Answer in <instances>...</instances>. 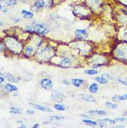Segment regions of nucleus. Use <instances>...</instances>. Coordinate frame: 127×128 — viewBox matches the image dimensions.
Returning <instances> with one entry per match:
<instances>
[{"label": "nucleus", "instance_id": "6e6552de", "mask_svg": "<svg viewBox=\"0 0 127 128\" xmlns=\"http://www.w3.org/2000/svg\"><path fill=\"white\" fill-rule=\"evenodd\" d=\"M81 97H82V99L85 100V101H86V102H93V103H95L97 102L94 97L92 96V95H90L82 94L81 95Z\"/></svg>", "mask_w": 127, "mask_h": 128}, {"label": "nucleus", "instance_id": "c03bdc74", "mask_svg": "<svg viewBox=\"0 0 127 128\" xmlns=\"http://www.w3.org/2000/svg\"></svg>", "mask_w": 127, "mask_h": 128}, {"label": "nucleus", "instance_id": "4c0bfd02", "mask_svg": "<svg viewBox=\"0 0 127 128\" xmlns=\"http://www.w3.org/2000/svg\"><path fill=\"white\" fill-rule=\"evenodd\" d=\"M4 50V45L2 44V43H1V51L2 52L3 50Z\"/></svg>", "mask_w": 127, "mask_h": 128}, {"label": "nucleus", "instance_id": "412c9836", "mask_svg": "<svg viewBox=\"0 0 127 128\" xmlns=\"http://www.w3.org/2000/svg\"><path fill=\"white\" fill-rule=\"evenodd\" d=\"M51 120H64L65 118L63 116H53L50 117Z\"/></svg>", "mask_w": 127, "mask_h": 128}, {"label": "nucleus", "instance_id": "6ab92c4d", "mask_svg": "<svg viewBox=\"0 0 127 128\" xmlns=\"http://www.w3.org/2000/svg\"><path fill=\"white\" fill-rule=\"evenodd\" d=\"M101 121L103 122H105L106 123H110L111 125H115V120H113V119H110V118H104V119H102L101 120Z\"/></svg>", "mask_w": 127, "mask_h": 128}, {"label": "nucleus", "instance_id": "ddd939ff", "mask_svg": "<svg viewBox=\"0 0 127 128\" xmlns=\"http://www.w3.org/2000/svg\"><path fill=\"white\" fill-rule=\"evenodd\" d=\"M24 52H25V54L26 55H27L28 56H31L33 54V52H34V49H33V47L32 46L28 45V46H27L25 47Z\"/></svg>", "mask_w": 127, "mask_h": 128}, {"label": "nucleus", "instance_id": "72a5a7b5", "mask_svg": "<svg viewBox=\"0 0 127 128\" xmlns=\"http://www.w3.org/2000/svg\"><path fill=\"white\" fill-rule=\"evenodd\" d=\"M63 84H65V85H69V84H70L69 81L67 80V79H63Z\"/></svg>", "mask_w": 127, "mask_h": 128}, {"label": "nucleus", "instance_id": "423d86ee", "mask_svg": "<svg viewBox=\"0 0 127 128\" xmlns=\"http://www.w3.org/2000/svg\"><path fill=\"white\" fill-rule=\"evenodd\" d=\"M72 83L74 86L78 88L80 87L83 83H84V80L82 79H78V78H74L72 79Z\"/></svg>", "mask_w": 127, "mask_h": 128}, {"label": "nucleus", "instance_id": "393cba45", "mask_svg": "<svg viewBox=\"0 0 127 128\" xmlns=\"http://www.w3.org/2000/svg\"><path fill=\"white\" fill-rule=\"evenodd\" d=\"M127 100V93L120 95V101H123V100Z\"/></svg>", "mask_w": 127, "mask_h": 128}, {"label": "nucleus", "instance_id": "4468645a", "mask_svg": "<svg viewBox=\"0 0 127 128\" xmlns=\"http://www.w3.org/2000/svg\"><path fill=\"white\" fill-rule=\"evenodd\" d=\"M94 79L99 82V83H101V84H105V83H108V80L106 79V77H104V76H98V77H96L94 78Z\"/></svg>", "mask_w": 127, "mask_h": 128}, {"label": "nucleus", "instance_id": "c85d7f7f", "mask_svg": "<svg viewBox=\"0 0 127 128\" xmlns=\"http://www.w3.org/2000/svg\"><path fill=\"white\" fill-rule=\"evenodd\" d=\"M113 103H111L110 102H106L105 103V106L106 107H109V108H111V106H112V105H113Z\"/></svg>", "mask_w": 127, "mask_h": 128}, {"label": "nucleus", "instance_id": "a19ab883", "mask_svg": "<svg viewBox=\"0 0 127 128\" xmlns=\"http://www.w3.org/2000/svg\"><path fill=\"white\" fill-rule=\"evenodd\" d=\"M2 24H3V22L1 21V26H2Z\"/></svg>", "mask_w": 127, "mask_h": 128}, {"label": "nucleus", "instance_id": "ea45409f", "mask_svg": "<svg viewBox=\"0 0 127 128\" xmlns=\"http://www.w3.org/2000/svg\"><path fill=\"white\" fill-rule=\"evenodd\" d=\"M26 128V126H24V125H21V126H20L19 128Z\"/></svg>", "mask_w": 127, "mask_h": 128}, {"label": "nucleus", "instance_id": "f257e3e1", "mask_svg": "<svg viewBox=\"0 0 127 128\" xmlns=\"http://www.w3.org/2000/svg\"><path fill=\"white\" fill-rule=\"evenodd\" d=\"M40 86L42 89H46V90H49V89H52V87H53V82L50 79L44 78V79L41 80Z\"/></svg>", "mask_w": 127, "mask_h": 128}, {"label": "nucleus", "instance_id": "7ed1b4c3", "mask_svg": "<svg viewBox=\"0 0 127 128\" xmlns=\"http://www.w3.org/2000/svg\"><path fill=\"white\" fill-rule=\"evenodd\" d=\"M74 35L77 38L84 39L88 37V33L85 29H76L74 31Z\"/></svg>", "mask_w": 127, "mask_h": 128}, {"label": "nucleus", "instance_id": "58836bf2", "mask_svg": "<svg viewBox=\"0 0 127 128\" xmlns=\"http://www.w3.org/2000/svg\"><path fill=\"white\" fill-rule=\"evenodd\" d=\"M0 82H1V83H3L4 82V78L2 77V76H1V77H0Z\"/></svg>", "mask_w": 127, "mask_h": 128}, {"label": "nucleus", "instance_id": "39448f33", "mask_svg": "<svg viewBox=\"0 0 127 128\" xmlns=\"http://www.w3.org/2000/svg\"><path fill=\"white\" fill-rule=\"evenodd\" d=\"M72 64V60L70 58H64L60 63V66L62 68H68Z\"/></svg>", "mask_w": 127, "mask_h": 128}, {"label": "nucleus", "instance_id": "f704fd0d", "mask_svg": "<svg viewBox=\"0 0 127 128\" xmlns=\"http://www.w3.org/2000/svg\"><path fill=\"white\" fill-rule=\"evenodd\" d=\"M27 114H30V115H32V114H33V110H30V109H28V110H27Z\"/></svg>", "mask_w": 127, "mask_h": 128}, {"label": "nucleus", "instance_id": "2f4dec72", "mask_svg": "<svg viewBox=\"0 0 127 128\" xmlns=\"http://www.w3.org/2000/svg\"><path fill=\"white\" fill-rule=\"evenodd\" d=\"M117 104H115V103H113V105H112V106L111 107V109H116L117 108Z\"/></svg>", "mask_w": 127, "mask_h": 128}, {"label": "nucleus", "instance_id": "a878e982", "mask_svg": "<svg viewBox=\"0 0 127 128\" xmlns=\"http://www.w3.org/2000/svg\"><path fill=\"white\" fill-rule=\"evenodd\" d=\"M97 114L99 116H104L106 114V112L105 111H103V110H99L97 111Z\"/></svg>", "mask_w": 127, "mask_h": 128}, {"label": "nucleus", "instance_id": "aec40b11", "mask_svg": "<svg viewBox=\"0 0 127 128\" xmlns=\"http://www.w3.org/2000/svg\"><path fill=\"white\" fill-rule=\"evenodd\" d=\"M63 95H61V93H54L53 95H51V99L54 100H58V98H62Z\"/></svg>", "mask_w": 127, "mask_h": 128}, {"label": "nucleus", "instance_id": "9d476101", "mask_svg": "<svg viewBox=\"0 0 127 128\" xmlns=\"http://www.w3.org/2000/svg\"><path fill=\"white\" fill-rule=\"evenodd\" d=\"M88 90L91 93H96L98 91V90H99V85L97 83H92L89 86Z\"/></svg>", "mask_w": 127, "mask_h": 128}, {"label": "nucleus", "instance_id": "f3484780", "mask_svg": "<svg viewBox=\"0 0 127 128\" xmlns=\"http://www.w3.org/2000/svg\"><path fill=\"white\" fill-rule=\"evenodd\" d=\"M54 108H55L57 111H65V107L63 105H61V104H56L55 105H54Z\"/></svg>", "mask_w": 127, "mask_h": 128}, {"label": "nucleus", "instance_id": "c756f323", "mask_svg": "<svg viewBox=\"0 0 127 128\" xmlns=\"http://www.w3.org/2000/svg\"><path fill=\"white\" fill-rule=\"evenodd\" d=\"M103 76H104V77L106 78L108 80V79H113V77H111V76H110L109 75H108V74H104V75H103Z\"/></svg>", "mask_w": 127, "mask_h": 128}, {"label": "nucleus", "instance_id": "79ce46f5", "mask_svg": "<svg viewBox=\"0 0 127 128\" xmlns=\"http://www.w3.org/2000/svg\"><path fill=\"white\" fill-rule=\"evenodd\" d=\"M125 13H126V15H127V9L126 10V11H125Z\"/></svg>", "mask_w": 127, "mask_h": 128}, {"label": "nucleus", "instance_id": "cd10ccee", "mask_svg": "<svg viewBox=\"0 0 127 128\" xmlns=\"http://www.w3.org/2000/svg\"><path fill=\"white\" fill-rule=\"evenodd\" d=\"M115 121H121V122H123V121L127 120V118H115Z\"/></svg>", "mask_w": 127, "mask_h": 128}, {"label": "nucleus", "instance_id": "dca6fc26", "mask_svg": "<svg viewBox=\"0 0 127 128\" xmlns=\"http://www.w3.org/2000/svg\"><path fill=\"white\" fill-rule=\"evenodd\" d=\"M10 109H11L10 113L12 114H20L22 111L21 109H18L16 107H14V106H11Z\"/></svg>", "mask_w": 127, "mask_h": 128}, {"label": "nucleus", "instance_id": "b1692460", "mask_svg": "<svg viewBox=\"0 0 127 128\" xmlns=\"http://www.w3.org/2000/svg\"><path fill=\"white\" fill-rule=\"evenodd\" d=\"M1 10L4 13H7L8 12V6H4L1 4Z\"/></svg>", "mask_w": 127, "mask_h": 128}, {"label": "nucleus", "instance_id": "37998d69", "mask_svg": "<svg viewBox=\"0 0 127 128\" xmlns=\"http://www.w3.org/2000/svg\"></svg>", "mask_w": 127, "mask_h": 128}, {"label": "nucleus", "instance_id": "4be33fe9", "mask_svg": "<svg viewBox=\"0 0 127 128\" xmlns=\"http://www.w3.org/2000/svg\"><path fill=\"white\" fill-rule=\"evenodd\" d=\"M7 4L8 6H11V5H17V1L15 0H7Z\"/></svg>", "mask_w": 127, "mask_h": 128}, {"label": "nucleus", "instance_id": "9b49d317", "mask_svg": "<svg viewBox=\"0 0 127 128\" xmlns=\"http://www.w3.org/2000/svg\"><path fill=\"white\" fill-rule=\"evenodd\" d=\"M44 5H45V2L44 0H37L34 4V7L36 9H41L44 7Z\"/></svg>", "mask_w": 127, "mask_h": 128}, {"label": "nucleus", "instance_id": "e433bc0d", "mask_svg": "<svg viewBox=\"0 0 127 128\" xmlns=\"http://www.w3.org/2000/svg\"><path fill=\"white\" fill-rule=\"evenodd\" d=\"M39 128V124H38V123H36V124L33 125V128Z\"/></svg>", "mask_w": 127, "mask_h": 128}, {"label": "nucleus", "instance_id": "7c9ffc66", "mask_svg": "<svg viewBox=\"0 0 127 128\" xmlns=\"http://www.w3.org/2000/svg\"><path fill=\"white\" fill-rule=\"evenodd\" d=\"M26 29H27V31H31V32H32L33 31V29H32V27H31V26H29V25L26 27Z\"/></svg>", "mask_w": 127, "mask_h": 128}, {"label": "nucleus", "instance_id": "bb28decb", "mask_svg": "<svg viewBox=\"0 0 127 128\" xmlns=\"http://www.w3.org/2000/svg\"><path fill=\"white\" fill-rule=\"evenodd\" d=\"M118 82H120V83H122L123 85H124V86H127V81H124V80H122L121 79H118Z\"/></svg>", "mask_w": 127, "mask_h": 128}, {"label": "nucleus", "instance_id": "2eb2a0df", "mask_svg": "<svg viewBox=\"0 0 127 128\" xmlns=\"http://www.w3.org/2000/svg\"><path fill=\"white\" fill-rule=\"evenodd\" d=\"M82 122L86 125H91V126H97L98 125V123L96 121L94 120H90V119H83L82 120Z\"/></svg>", "mask_w": 127, "mask_h": 128}, {"label": "nucleus", "instance_id": "1a4fd4ad", "mask_svg": "<svg viewBox=\"0 0 127 128\" xmlns=\"http://www.w3.org/2000/svg\"><path fill=\"white\" fill-rule=\"evenodd\" d=\"M6 79H7L9 82H11L18 83V82H20V79H19V78L15 77L14 75H11L10 73H7L6 75Z\"/></svg>", "mask_w": 127, "mask_h": 128}, {"label": "nucleus", "instance_id": "0eeeda50", "mask_svg": "<svg viewBox=\"0 0 127 128\" xmlns=\"http://www.w3.org/2000/svg\"><path fill=\"white\" fill-rule=\"evenodd\" d=\"M4 89L5 90L6 92L8 93H11L13 91H16L17 90V88L14 85H12L11 83H6L4 87Z\"/></svg>", "mask_w": 127, "mask_h": 128}, {"label": "nucleus", "instance_id": "5701e85b", "mask_svg": "<svg viewBox=\"0 0 127 128\" xmlns=\"http://www.w3.org/2000/svg\"><path fill=\"white\" fill-rule=\"evenodd\" d=\"M112 100H113V102H118V101H120V95H114V96L112 98Z\"/></svg>", "mask_w": 127, "mask_h": 128}, {"label": "nucleus", "instance_id": "a211bd4d", "mask_svg": "<svg viewBox=\"0 0 127 128\" xmlns=\"http://www.w3.org/2000/svg\"><path fill=\"white\" fill-rule=\"evenodd\" d=\"M84 72L88 75H97L98 73V71L96 70H85Z\"/></svg>", "mask_w": 127, "mask_h": 128}, {"label": "nucleus", "instance_id": "20e7f679", "mask_svg": "<svg viewBox=\"0 0 127 128\" xmlns=\"http://www.w3.org/2000/svg\"><path fill=\"white\" fill-rule=\"evenodd\" d=\"M30 106H33V108H35V109L37 110H39V111H44V112H51V109H49V107H47V106H41L39 105H35L33 102H30L28 104Z\"/></svg>", "mask_w": 127, "mask_h": 128}, {"label": "nucleus", "instance_id": "f8f14e48", "mask_svg": "<svg viewBox=\"0 0 127 128\" xmlns=\"http://www.w3.org/2000/svg\"><path fill=\"white\" fill-rule=\"evenodd\" d=\"M22 14L23 17L25 18V19H30V18H32L33 17V13L27 11V10H24V9H23L22 11Z\"/></svg>", "mask_w": 127, "mask_h": 128}, {"label": "nucleus", "instance_id": "c9c22d12", "mask_svg": "<svg viewBox=\"0 0 127 128\" xmlns=\"http://www.w3.org/2000/svg\"><path fill=\"white\" fill-rule=\"evenodd\" d=\"M112 128H124V126H122V125H116L115 127Z\"/></svg>", "mask_w": 127, "mask_h": 128}, {"label": "nucleus", "instance_id": "f03ea898", "mask_svg": "<svg viewBox=\"0 0 127 128\" xmlns=\"http://www.w3.org/2000/svg\"><path fill=\"white\" fill-rule=\"evenodd\" d=\"M34 30L37 32V33H38L39 34H40V35H47L48 32H49V29H47V27H45L44 25H42V24H35V27H34Z\"/></svg>", "mask_w": 127, "mask_h": 128}, {"label": "nucleus", "instance_id": "473e14b6", "mask_svg": "<svg viewBox=\"0 0 127 128\" xmlns=\"http://www.w3.org/2000/svg\"><path fill=\"white\" fill-rule=\"evenodd\" d=\"M97 111L98 110H90L88 111V113H91V114H95V113H97Z\"/></svg>", "mask_w": 127, "mask_h": 128}]
</instances>
